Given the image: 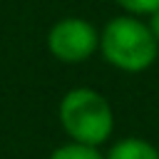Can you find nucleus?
<instances>
[{
  "label": "nucleus",
  "instance_id": "obj_7",
  "mask_svg": "<svg viewBox=\"0 0 159 159\" xmlns=\"http://www.w3.org/2000/svg\"><path fill=\"white\" fill-rule=\"evenodd\" d=\"M147 25H149L152 35H154V37H157V42H159V10H154V12L147 17Z\"/></svg>",
  "mask_w": 159,
  "mask_h": 159
},
{
  "label": "nucleus",
  "instance_id": "obj_1",
  "mask_svg": "<svg viewBox=\"0 0 159 159\" xmlns=\"http://www.w3.org/2000/svg\"><path fill=\"white\" fill-rule=\"evenodd\" d=\"M99 55L114 70L139 75L159 57V42L147 20L137 15H117L99 30Z\"/></svg>",
  "mask_w": 159,
  "mask_h": 159
},
{
  "label": "nucleus",
  "instance_id": "obj_3",
  "mask_svg": "<svg viewBox=\"0 0 159 159\" xmlns=\"http://www.w3.org/2000/svg\"><path fill=\"white\" fill-rule=\"evenodd\" d=\"M47 50L60 62H84L99 52V30L84 17H62L47 32Z\"/></svg>",
  "mask_w": 159,
  "mask_h": 159
},
{
  "label": "nucleus",
  "instance_id": "obj_2",
  "mask_svg": "<svg viewBox=\"0 0 159 159\" xmlns=\"http://www.w3.org/2000/svg\"><path fill=\"white\" fill-rule=\"evenodd\" d=\"M57 119L70 142L99 147L112 137L114 112L104 94L92 87H72L62 94Z\"/></svg>",
  "mask_w": 159,
  "mask_h": 159
},
{
  "label": "nucleus",
  "instance_id": "obj_6",
  "mask_svg": "<svg viewBox=\"0 0 159 159\" xmlns=\"http://www.w3.org/2000/svg\"><path fill=\"white\" fill-rule=\"evenodd\" d=\"M127 15L137 17H149L154 10H159V0H114Z\"/></svg>",
  "mask_w": 159,
  "mask_h": 159
},
{
  "label": "nucleus",
  "instance_id": "obj_5",
  "mask_svg": "<svg viewBox=\"0 0 159 159\" xmlns=\"http://www.w3.org/2000/svg\"><path fill=\"white\" fill-rule=\"evenodd\" d=\"M47 159H104V154L99 152V147L67 142V144H62V147L52 149V154H50Z\"/></svg>",
  "mask_w": 159,
  "mask_h": 159
},
{
  "label": "nucleus",
  "instance_id": "obj_4",
  "mask_svg": "<svg viewBox=\"0 0 159 159\" xmlns=\"http://www.w3.org/2000/svg\"><path fill=\"white\" fill-rule=\"evenodd\" d=\"M104 159H159V149L142 137H124L109 147Z\"/></svg>",
  "mask_w": 159,
  "mask_h": 159
}]
</instances>
